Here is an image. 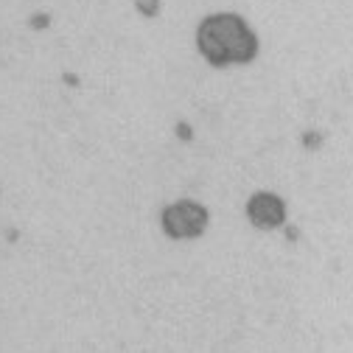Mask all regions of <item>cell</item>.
<instances>
[{"mask_svg": "<svg viewBox=\"0 0 353 353\" xmlns=\"http://www.w3.org/2000/svg\"><path fill=\"white\" fill-rule=\"evenodd\" d=\"M199 51L213 65H244L255 57L258 42L241 17L216 14L199 26Z\"/></svg>", "mask_w": 353, "mask_h": 353, "instance_id": "6da1fadb", "label": "cell"}, {"mask_svg": "<svg viewBox=\"0 0 353 353\" xmlns=\"http://www.w3.org/2000/svg\"><path fill=\"white\" fill-rule=\"evenodd\" d=\"M208 225V213L196 202H174L163 210V230L171 239H196Z\"/></svg>", "mask_w": 353, "mask_h": 353, "instance_id": "7a4b0ae2", "label": "cell"}, {"mask_svg": "<svg viewBox=\"0 0 353 353\" xmlns=\"http://www.w3.org/2000/svg\"><path fill=\"white\" fill-rule=\"evenodd\" d=\"M247 213L252 219V225L258 228H278L283 222V202L272 194H255L247 205Z\"/></svg>", "mask_w": 353, "mask_h": 353, "instance_id": "3957f363", "label": "cell"}]
</instances>
